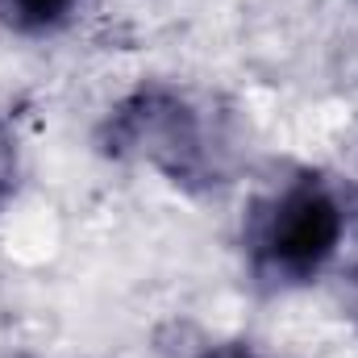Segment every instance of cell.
Masks as SVG:
<instances>
[{"label":"cell","instance_id":"cell-3","mask_svg":"<svg viewBox=\"0 0 358 358\" xmlns=\"http://www.w3.org/2000/svg\"><path fill=\"white\" fill-rule=\"evenodd\" d=\"M8 183H13V146H8V138L0 134V200L8 196Z\"/></svg>","mask_w":358,"mask_h":358},{"label":"cell","instance_id":"cell-2","mask_svg":"<svg viewBox=\"0 0 358 358\" xmlns=\"http://www.w3.org/2000/svg\"><path fill=\"white\" fill-rule=\"evenodd\" d=\"M76 0H0L4 17L17 25V29H50L67 17Z\"/></svg>","mask_w":358,"mask_h":358},{"label":"cell","instance_id":"cell-1","mask_svg":"<svg viewBox=\"0 0 358 358\" xmlns=\"http://www.w3.org/2000/svg\"><path fill=\"white\" fill-rule=\"evenodd\" d=\"M342 238V213L321 183L287 187L259 225V259L275 275L304 279L321 267Z\"/></svg>","mask_w":358,"mask_h":358},{"label":"cell","instance_id":"cell-4","mask_svg":"<svg viewBox=\"0 0 358 358\" xmlns=\"http://www.w3.org/2000/svg\"><path fill=\"white\" fill-rule=\"evenodd\" d=\"M221 358H246V355H221Z\"/></svg>","mask_w":358,"mask_h":358}]
</instances>
